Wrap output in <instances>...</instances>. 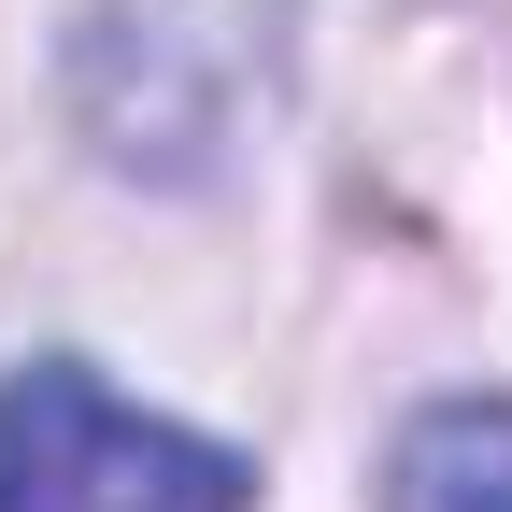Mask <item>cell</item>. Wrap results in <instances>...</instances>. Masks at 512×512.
Segmentation results:
<instances>
[{
    "mask_svg": "<svg viewBox=\"0 0 512 512\" xmlns=\"http://www.w3.org/2000/svg\"><path fill=\"white\" fill-rule=\"evenodd\" d=\"M0 512H242V456L128 413L86 370L0 384Z\"/></svg>",
    "mask_w": 512,
    "mask_h": 512,
    "instance_id": "cell-1",
    "label": "cell"
},
{
    "mask_svg": "<svg viewBox=\"0 0 512 512\" xmlns=\"http://www.w3.org/2000/svg\"><path fill=\"white\" fill-rule=\"evenodd\" d=\"M399 512H512V399H441L399 441Z\"/></svg>",
    "mask_w": 512,
    "mask_h": 512,
    "instance_id": "cell-2",
    "label": "cell"
}]
</instances>
